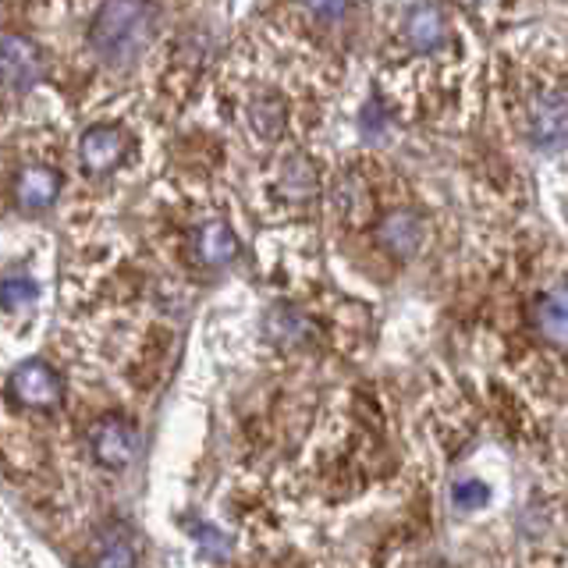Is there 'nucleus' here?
<instances>
[{
  "label": "nucleus",
  "instance_id": "nucleus-6",
  "mask_svg": "<svg viewBox=\"0 0 568 568\" xmlns=\"http://www.w3.org/2000/svg\"><path fill=\"white\" fill-rule=\"evenodd\" d=\"M377 242L398 260L416 256V248L423 245V221L413 210H390L377 227Z\"/></svg>",
  "mask_w": 568,
  "mask_h": 568
},
{
  "label": "nucleus",
  "instance_id": "nucleus-11",
  "mask_svg": "<svg viewBox=\"0 0 568 568\" xmlns=\"http://www.w3.org/2000/svg\"><path fill=\"white\" fill-rule=\"evenodd\" d=\"M537 327L544 342L568 348V284H558L537 302Z\"/></svg>",
  "mask_w": 568,
  "mask_h": 568
},
{
  "label": "nucleus",
  "instance_id": "nucleus-9",
  "mask_svg": "<svg viewBox=\"0 0 568 568\" xmlns=\"http://www.w3.org/2000/svg\"><path fill=\"white\" fill-rule=\"evenodd\" d=\"M405 40L413 43L419 53L437 50L448 40V22H444V11L434 4H416L405 11Z\"/></svg>",
  "mask_w": 568,
  "mask_h": 568
},
{
  "label": "nucleus",
  "instance_id": "nucleus-4",
  "mask_svg": "<svg viewBox=\"0 0 568 568\" xmlns=\"http://www.w3.org/2000/svg\"><path fill=\"white\" fill-rule=\"evenodd\" d=\"M11 395L22 405L50 408L61 402V381H58V373L43 363H22L11 373Z\"/></svg>",
  "mask_w": 568,
  "mask_h": 568
},
{
  "label": "nucleus",
  "instance_id": "nucleus-16",
  "mask_svg": "<svg viewBox=\"0 0 568 568\" xmlns=\"http://www.w3.org/2000/svg\"><path fill=\"white\" fill-rule=\"evenodd\" d=\"M284 185H288L295 195H302V200H306V195L316 189V178H313V168L306 164V160H292L288 164V171H284Z\"/></svg>",
  "mask_w": 568,
  "mask_h": 568
},
{
  "label": "nucleus",
  "instance_id": "nucleus-1",
  "mask_svg": "<svg viewBox=\"0 0 568 568\" xmlns=\"http://www.w3.org/2000/svg\"><path fill=\"white\" fill-rule=\"evenodd\" d=\"M89 40L106 61H132L150 40V8L142 4H103Z\"/></svg>",
  "mask_w": 568,
  "mask_h": 568
},
{
  "label": "nucleus",
  "instance_id": "nucleus-8",
  "mask_svg": "<svg viewBox=\"0 0 568 568\" xmlns=\"http://www.w3.org/2000/svg\"><path fill=\"white\" fill-rule=\"evenodd\" d=\"M532 135L540 146H561L568 142V97L550 93L532 103Z\"/></svg>",
  "mask_w": 568,
  "mask_h": 568
},
{
  "label": "nucleus",
  "instance_id": "nucleus-14",
  "mask_svg": "<svg viewBox=\"0 0 568 568\" xmlns=\"http://www.w3.org/2000/svg\"><path fill=\"white\" fill-rule=\"evenodd\" d=\"M36 302V284L29 277H8L0 284V306L4 310H29Z\"/></svg>",
  "mask_w": 568,
  "mask_h": 568
},
{
  "label": "nucleus",
  "instance_id": "nucleus-5",
  "mask_svg": "<svg viewBox=\"0 0 568 568\" xmlns=\"http://www.w3.org/2000/svg\"><path fill=\"white\" fill-rule=\"evenodd\" d=\"M124 150H129V139L121 135V129H111V124H97L82 135V164L89 174H106L121 164Z\"/></svg>",
  "mask_w": 568,
  "mask_h": 568
},
{
  "label": "nucleus",
  "instance_id": "nucleus-3",
  "mask_svg": "<svg viewBox=\"0 0 568 568\" xmlns=\"http://www.w3.org/2000/svg\"><path fill=\"white\" fill-rule=\"evenodd\" d=\"M93 452L97 458L103 462V466H111V469H124L129 462L135 458L139 452V434H135V426L132 423H124L118 416H106L97 423V430H93Z\"/></svg>",
  "mask_w": 568,
  "mask_h": 568
},
{
  "label": "nucleus",
  "instance_id": "nucleus-18",
  "mask_svg": "<svg viewBox=\"0 0 568 568\" xmlns=\"http://www.w3.org/2000/svg\"><path fill=\"white\" fill-rule=\"evenodd\" d=\"M200 544H203V550H210L213 558H224L227 555V540H221L217 529H200Z\"/></svg>",
  "mask_w": 568,
  "mask_h": 568
},
{
  "label": "nucleus",
  "instance_id": "nucleus-15",
  "mask_svg": "<svg viewBox=\"0 0 568 568\" xmlns=\"http://www.w3.org/2000/svg\"><path fill=\"white\" fill-rule=\"evenodd\" d=\"M452 497H455L458 508L473 511V508H484L490 501V490H487L484 479H458V484L452 487Z\"/></svg>",
  "mask_w": 568,
  "mask_h": 568
},
{
  "label": "nucleus",
  "instance_id": "nucleus-17",
  "mask_svg": "<svg viewBox=\"0 0 568 568\" xmlns=\"http://www.w3.org/2000/svg\"><path fill=\"white\" fill-rule=\"evenodd\" d=\"M132 565V550L124 540H111V547L100 555V568H129Z\"/></svg>",
  "mask_w": 568,
  "mask_h": 568
},
{
  "label": "nucleus",
  "instance_id": "nucleus-7",
  "mask_svg": "<svg viewBox=\"0 0 568 568\" xmlns=\"http://www.w3.org/2000/svg\"><path fill=\"white\" fill-rule=\"evenodd\" d=\"M61 195V174L53 168H43V164H32L18 174L14 182V203L36 213V210H47L53 206V200Z\"/></svg>",
  "mask_w": 568,
  "mask_h": 568
},
{
  "label": "nucleus",
  "instance_id": "nucleus-2",
  "mask_svg": "<svg viewBox=\"0 0 568 568\" xmlns=\"http://www.w3.org/2000/svg\"><path fill=\"white\" fill-rule=\"evenodd\" d=\"M43 79V53L29 36L4 32L0 36V82L11 93H29Z\"/></svg>",
  "mask_w": 568,
  "mask_h": 568
},
{
  "label": "nucleus",
  "instance_id": "nucleus-13",
  "mask_svg": "<svg viewBox=\"0 0 568 568\" xmlns=\"http://www.w3.org/2000/svg\"><path fill=\"white\" fill-rule=\"evenodd\" d=\"M248 118H253V129L263 135V139H274L281 135L284 129V111H281V103L277 100H260L253 111H248Z\"/></svg>",
  "mask_w": 568,
  "mask_h": 568
},
{
  "label": "nucleus",
  "instance_id": "nucleus-12",
  "mask_svg": "<svg viewBox=\"0 0 568 568\" xmlns=\"http://www.w3.org/2000/svg\"><path fill=\"white\" fill-rule=\"evenodd\" d=\"M266 334H271L277 345L298 348V345H310V342H313V337H316V327H313L302 313L281 306V310H274L271 316H266Z\"/></svg>",
  "mask_w": 568,
  "mask_h": 568
},
{
  "label": "nucleus",
  "instance_id": "nucleus-10",
  "mask_svg": "<svg viewBox=\"0 0 568 568\" xmlns=\"http://www.w3.org/2000/svg\"><path fill=\"white\" fill-rule=\"evenodd\" d=\"M192 248L200 263L206 266H227L231 260L239 256V239L235 231H231L224 221H206L195 227V239H192Z\"/></svg>",
  "mask_w": 568,
  "mask_h": 568
}]
</instances>
